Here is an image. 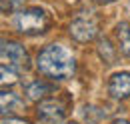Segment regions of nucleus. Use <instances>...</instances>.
<instances>
[{
	"instance_id": "nucleus-1",
	"label": "nucleus",
	"mask_w": 130,
	"mask_h": 124,
	"mask_svg": "<svg viewBox=\"0 0 130 124\" xmlns=\"http://www.w3.org/2000/svg\"><path fill=\"white\" fill-rule=\"evenodd\" d=\"M36 68L42 76L52 80H66L76 72V58L62 44H48L36 56Z\"/></svg>"
},
{
	"instance_id": "nucleus-2",
	"label": "nucleus",
	"mask_w": 130,
	"mask_h": 124,
	"mask_svg": "<svg viewBox=\"0 0 130 124\" xmlns=\"http://www.w3.org/2000/svg\"><path fill=\"white\" fill-rule=\"evenodd\" d=\"M48 26H50V16L42 8H22L14 16V28L26 36L42 34L48 30Z\"/></svg>"
},
{
	"instance_id": "nucleus-3",
	"label": "nucleus",
	"mask_w": 130,
	"mask_h": 124,
	"mask_svg": "<svg viewBox=\"0 0 130 124\" xmlns=\"http://www.w3.org/2000/svg\"><path fill=\"white\" fill-rule=\"evenodd\" d=\"M0 56H2V64L12 66L16 70H26L30 66V56H28L26 48L22 44H18V42H6V40H2Z\"/></svg>"
},
{
	"instance_id": "nucleus-4",
	"label": "nucleus",
	"mask_w": 130,
	"mask_h": 124,
	"mask_svg": "<svg viewBox=\"0 0 130 124\" xmlns=\"http://www.w3.org/2000/svg\"><path fill=\"white\" fill-rule=\"evenodd\" d=\"M36 114H38V120H42L44 124H58L66 116V106L60 100H54V98L42 100L38 104Z\"/></svg>"
},
{
	"instance_id": "nucleus-5",
	"label": "nucleus",
	"mask_w": 130,
	"mask_h": 124,
	"mask_svg": "<svg viewBox=\"0 0 130 124\" xmlns=\"http://www.w3.org/2000/svg\"><path fill=\"white\" fill-rule=\"evenodd\" d=\"M70 36L76 40V42H90V40H94L98 34V28L96 24L92 22V20H86V18H76V20H72L70 22Z\"/></svg>"
},
{
	"instance_id": "nucleus-6",
	"label": "nucleus",
	"mask_w": 130,
	"mask_h": 124,
	"mask_svg": "<svg viewBox=\"0 0 130 124\" xmlns=\"http://www.w3.org/2000/svg\"><path fill=\"white\" fill-rule=\"evenodd\" d=\"M108 92L116 100L130 98V72H116L108 80Z\"/></svg>"
},
{
	"instance_id": "nucleus-7",
	"label": "nucleus",
	"mask_w": 130,
	"mask_h": 124,
	"mask_svg": "<svg viewBox=\"0 0 130 124\" xmlns=\"http://www.w3.org/2000/svg\"><path fill=\"white\" fill-rule=\"evenodd\" d=\"M54 90V86L48 84L46 80H34L30 82L28 86H26V98L28 100H32V102H40L46 94H50Z\"/></svg>"
},
{
	"instance_id": "nucleus-8",
	"label": "nucleus",
	"mask_w": 130,
	"mask_h": 124,
	"mask_svg": "<svg viewBox=\"0 0 130 124\" xmlns=\"http://www.w3.org/2000/svg\"><path fill=\"white\" fill-rule=\"evenodd\" d=\"M114 34H116L120 52L130 58V22H120V24H116Z\"/></svg>"
},
{
	"instance_id": "nucleus-9",
	"label": "nucleus",
	"mask_w": 130,
	"mask_h": 124,
	"mask_svg": "<svg viewBox=\"0 0 130 124\" xmlns=\"http://www.w3.org/2000/svg\"><path fill=\"white\" fill-rule=\"evenodd\" d=\"M0 104H2V114H8V112L20 110L24 102H22V98H20L16 92H6V90H2V94H0Z\"/></svg>"
},
{
	"instance_id": "nucleus-10",
	"label": "nucleus",
	"mask_w": 130,
	"mask_h": 124,
	"mask_svg": "<svg viewBox=\"0 0 130 124\" xmlns=\"http://www.w3.org/2000/svg\"><path fill=\"white\" fill-rule=\"evenodd\" d=\"M98 54H100V58L106 62V64H114V58H116V48L110 44V40H108V38H102V40L98 42Z\"/></svg>"
},
{
	"instance_id": "nucleus-11",
	"label": "nucleus",
	"mask_w": 130,
	"mask_h": 124,
	"mask_svg": "<svg viewBox=\"0 0 130 124\" xmlns=\"http://www.w3.org/2000/svg\"><path fill=\"white\" fill-rule=\"evenodd\" d=\"M0 74H2V86H10V84H16L18 82V72H16V68H12V66H6V64H2L0 66Z\"/></svg>"
},
{
	"instance_id": "nucleus-12",
	"label": "nucleus",
	"mask_w": 130,
	"mask_h": 124,
	"mask_svg": "<svg viewBox=\"0 0 130 124\" xmlns=\"http://www.w3.org/2000/svg\"><path fill=\"white\" fill-rule=\"evenodd\" d=\"M24 6V0H2V12H20Z\"/></svg>"
},
{
	"instance_id": "nucleus-13",
	"label": "nucleus",
	"mask_w": 130,
	"mask_h": 124,
	"mask_svg": "<svg viewBox=\"0 0 130 124\" xmlns=\"http://www.w3.org/2000/svg\"><path fill=\"white\" fill-rule=\"evenodd\" d=\"M2 124H30V122H26V120H22V118H2Z\"/></svg>"
},
{
	"instance_id": "nucleus-14",
	"label": "nucleus",
	"mask_w": 130,
	"mask_h": 124,
	"mask_svg": "<svg viewBox=\"0 0 130 124\" xmlns=\"http://www.w3.org/2000/svg\"><path fill=\"white\" fill-rule=\"evenodd\" d=\"M110 124H130L128 120H122V118H118V120H112Z\"/></svg>"
},
{
	"instance_id": "nucleus-15",
	"label": "nucleus",
	"mask_w": 130,
	"mask_h": 124,
	"mask_svg": "<svg viewBox=\"0 0 130 124\" xmlns=\"http://www.w3.org/2000/svg\"><path fill=\"white\" fill-rule=\"evenodd\" d=\"M96 4H110V2H114V0H94Z\"/></svg>"
},
{
	"instance_id": "nucleus-16",
	"label": "nucleus",
	"mask_w": 130,
	"mask_h": 124,
	"mask_svg": "<svg viewBox=\"0 0 130 124\" xmlns=\"http://www.w3.org/2000/svg\"><path fill=\"white\" fill-rule=\"evenodd\" d=\"M64 124H78V122H64Z\"/></svg>"
}]
</instances>
